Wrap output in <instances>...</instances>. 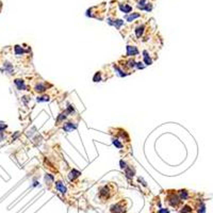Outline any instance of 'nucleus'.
I'll return each mask as SVG.
<instances>
[{"instance_id":"nucleus-1","label":"nucleus","mask_w":213,"mask_h":213,"mask_svg":"<svg viewBox=\"0 0 213 213\" xmlns=\"http://www.w3.org/2000/svg\"><path fill=\"white\" fill-rule=\"evenodd\" d=\"M111 211H112V213H124L125 209L122 206V204H117V205L113 206V207L111 208Z\"/></svg>"},{"instance_id":"nucleus-2","label":"nucleus","mask_w":213,"mask_h":213,"mask_svg":"<svg viewBox=\"0 0 213 213\" xmlns=\"http://www.w3.org/2000/svg\"><path fill=\"white\" fill-rule=\"evenodd\" d=\"M179 201H180V199L178 198V196H177V195H172V196L169 197V204L172 205L173 207H176V206H178Z\"/></svg>"},{"instance_id":"nucleus-3","label":"nucleus","mask_w":213,"mask_h":213,"mask_svg":"<svg viewBox=\"0 0 213 213\" xmlns=\"http://www.w3.org/2000/svg\"><path fill=\"white\" fill-rule=\"evenodd\" d=\"M138 49L137 47H133V46H128L127 47V54L128 55H135L138 54Z\"/></svg>"},{"instance_id":"nucleus-4","label":"nucleus","mask_w":213,"mask_h":213,"mask_svg":"<svg viewBox=\"0 0 213 213\" xmlns=\"http://www.w3.org/2000/svg\"><path fill=\"white\" fill-rule=\"evenodd\" d=\"M14 83L16 84V86L18 90H26V85H25V82L24 80H21V79H16L15 81H14Z\"/></svg>"},{"instance_id":"nucleus-5","label":"nucleus","mask_w":213,"mask_h":213,"mask_svg":"<svg viewBox=\"0 0 213 213\" xmlns=\"http://www.w3.org/2000/svg\"><path fill=\"white\" fill-rule=\"evenodd\" d=\"M108 194H109V189H108V187H106V186L100 189L99 196H100L101 198H106V197H108Z\"/></svg>"},{"instance_id":"nucleus-6","label":"nucleus","mask_w":213,"mask_h":213,"mask_svg":"<svg viewBox=\"0 0 213 213\" xmlns=\"http://www.w3.org/2000/svg\"><path fill=\"white\" fill-rule=\"evenodd\" d=\"M77 128V125L76 124H72V123H67V124H65V126L63 127V129L65 130V131H67V132H69V131H72V130H74V129H76Z\"/></svg>"},{"instance_id":"nucleus-7","label":"nucleus","mask_w":213,"mask_h":213,"mask_svg":"<svg viewBox=\"0 0 213 213\" xmlns=\"http://www.w3.org/2000/svg\"><path fill=\"white\" fill-rule=\"evenodd\" d=\"M79 176H80V172H78L76 169H73L72 172H70L68 178H69V180H75V178H77V177H79Z\"/></svg>"},{"instance_id":"nucleus-8","label":"nucleus","mask_w":213,"mask_h":213,"mask_svg":"<svg viewBox=\"0 0 213 213\" xmlns=\"http://www.w3.org/2000/svg\"><path fill=\"white\" fill-rule=\"evenodd\" d=\"M119 8H120V10H122L124 13H129L131 10H132V8L131 6H129V5H127V4H120L119 5Z\"/></svg>"},{"instance_id":"nucleus-9","label":"nucleus","mask_w":213,"mask_h":213,"mask_svg":"<svg viewBox=\"0 0 213 213\" xmlns=\"http://www.w3.org/2000/svg\"><path fill=\"white\" fill-rule=\"evenodd\" d=\"M56 189L59 190V192H61V193H63V194H64V193H65V192H66V188L64 187V186H63V184H62L60 181H59V182H56Z\"/></svg>"},{"instance_id":"nucleus-10","label":"nucleus","mask_w":213,"mask_h":213,"mask_svg":"<svg viewBox=\"0 0 213 213\" xmlns=\"http://www.w3.org/2000/svg\"><path fill=\"white\" fill-rule=\"evenodd\" d=\"M144 26H140L137 28V30H135V33H137V36L138 37H141V35L143 34V31H144Z\"/></svg>"},{"instance_id":"nucleus-11","label":"nucleus","mask_w":213,"mask_h":213,"mask_svg":"<svg viewBox=\"0 0 213 213\" xmlns=\"http://www.w3.org/2000/svg\"><path fill=\"white\" fill-rule=\"evenodd\" d=\"M114 21H115V23H112V24H110V25H114V26L117 28V29H119L120 26L124 24V21H123V20H120V19H117V20H114Z\"/></svg>"},{"instance_id":"nucleus-12","label":"nucleus","mask_w":213,"mask_h":213,"mask_svg":"<svg viewBox=\"0 0 213 213\" xmlns=\"http://www.w3.org/2000/svg\"><path fill=\"white\" fill-rule=\"evenodd\" d=\"M139 16H140V14H132V15H130V16H126V19H127L128 21H132L133 19L138 18Z\"/></svg>"},{"instance_id":"nucleus-13","label":"nucleus","mask_w":213,"mask_h":213,"mask_svg":"<svg viewBox=\"0 0 213 213\" xmlns=\"http://www.w3.org/2000/svg\"><path fill=\"white\" fill-rule=\"evenodd\" d=\"M35 90H36V92H44L46 90V88H45V85H43V84H37Z\"/></svg>"},{"instance_id":"nucleus-14","label":"nucleus","mask_w":213,"mask_h":213,"mask_svg":"<svg viewBox=\"0 0 213 213\" xmlns=\"http://www.w3.org/2000/svg\"><path fill=\"white\" fill-rule=\"evenodd\" d=\"M179 194H180V198H181V199H183V200L188 198V193H187V191H180V193H179Z\"/></svg>"},{"instance_id":"nucleus-15","label":"nucleus","mask_w":213,"mask_h":213,"mask_svg":"<svg viewBox=\"0 0 213 213\" xmlns=\"http://www.w3.org/2000/svg\"><path fill=\"white\" fill-rule=\"evenodd\" d=\"M4 66H5V69L8 70V72H9L10 74H12V72H13V67L10 65V63H8V62H6V63L4 64Z\"/></svg>"},{"instance_id":"nucleus-16","label":"nucleus","mask_w":213,"mask_h":213,"mask_svg":"<svg viewBox=\"0 0 213 213\" xmlns=\"http://www.w3.org/2000/svg\"><path fill=\"white\" fill-rule=\"evenodd\" d=\"M49 100V97L48 96H42V97H38L37 98V101L41 102V101H48Z\"/></svg>"},{"instance_id":"nucleus-17","label":"nucleus","mask_w":213,"mask_h":213,"mask_svg":"<svg viewBox=\"0 0 213 213\" xmlns=\"http://www.w3.org/2000/svg\"><path fill=\"white\" fill-rule=\"evenodd\" d=\"M23 52H24V50L19 46H15V53L16 54H20V53H23Z\"/></svg>"},{"instance_id":"nucleus-18","label":"nucleus","mask_w":213,"mask_h":213,"mask_svg":"<svg viewBox=\"0 0 213 213\" xmlns=\"http://www.w3.org/2000/svg\"><path fill=\"white\" fill-rule=\"evenodd\" d=\"M192 211V209L189 207V206H186L182 210H181V213H188V212H191Z\"/></svg>"},{"instance_id":"nucleus-19","label":"nucleus","mask_w":213,"mask_h":213,"mask_svg":"<svg viewBox=\"0 0 213 213\" xmlns=\"http://www.w3.org/2000/svg\"><path fill=\"white\" fill-rule=\"evenodd\" d=\"M144 54H145V62H146V64L147 65H149V64H151V59L150 58H148V56L146 55L147 53H146V51L144 52Z\"/></svg>"},{"instance_id":"nucleus-20","label":"nucleus","mask_w":213,"mask_h":213,"mask_svg":"<svg viewBox=\"0 0 213 213\" xmlns=\"http://www.w3.org/2000/svg\"><path fill=\"white\" fill-rule=\"evenodd\" d=\"M126 174L128 177H132L133 176V172L131 170V168H126Z\"/></svg>"},{"instance_id":"nucleus-21","label":"nucleus","mask_w":213,"mask_h":213,"mask_svg":"<svg viewBox=\"0 0 213 213\" xmlns=\"http://www.w3.org/2000/svg\"><path fill=\"white\" fill-rule=\"evenodd\" d=\"M113 144H114L116 147H118V148H122L123 147V145L119 143V142L117 141V140H113Z\"/></svg>"},{"instance_id":"nucleus-22","label":"nucleus","mask_w":213,"mask_h":213,"mask_svg":"<svg viewBox=\"0 0 213 213\" xmlns=\"http://www.w3.org/2000/svg\"><path fill=\"white\" fill-rule=\"evenodd\" d=\"M134 65H135V62H134L133 60H130V61H128V67H133Z\"/></svg>"},{"instance_id":"nucleus-23","label":"nucleus","mask_w":213,"mask_h":213,"mask_svg":"<svg viewBox=\"0 0 213 213\" xmlns=\"http://www.w3.org/2000/svg\"><path fill=\"white\" fill-rule=\"evenodd\" d=\"M6 128V125L5 124H3V123H0V132H2L4 129Z\"/></svg>"},{"instance_id":"nucleus-24","label":"nucleus","mask_w":213,"mask_h":213,"mask_svg":"<svg viewBox=\"0 0 213 213\" xmlns=\"http://www.w3.org/2000/svg\"><path fill=\"white\" fill-rule=\"evenodd\" d=\"M97 80H98V81L100 80V75H99V73H97V74L95 75V77H94V81L97 82Z\"/></svg>"},{"instance_id":"nucleus-25","label":"nucleus","mask_w":213,"mask_h":213,"mask_svg":"<svg viewBox=\"0 0 213 213\" xmlns=\"http://www.w3.org/2000/svg\"><path fill=\"white\" fill-rule=\"evenodd\" d=\"M151 9H152V6H151V4H150V3H149V4L147 3V5H146V8H145V10H146V11H150Z\"/></svg>"},{"instance_id":"nucleus-26","label":"nucleus","mask_w":213,"mask_h":213,"mask_svg":"<svg viewBox=\"0 0 213 213\" xmlns=\"http://www.w3.org/2000/svg\"><path fill=\"white\" fill-rule=\"evenodd\" d=\"M120 167H122V168H126L127 167L126 166V163L124 161H120Z\"/></svg>"},{"instance_id":"nucleus-27","label":"nucleus","mask_w":213,"mask_h":213,"mask_svg":"<svg viewBox=\"0 0 213 213\" xmlns=\"http://www.w3.org/2000/svg\"><path fill=\"white\" fill-rule=\"evenodd\" d=\"M198 213H205V206H204V205L201 206V210L198 211Z\"/></svg>"},{"instance_id":"nucleus-28","label":"nucleus","mask_w":213,"mask_h":213,"mask_svg":"<svg viewBox=\"0 0 213 213\" xmlns=\"http://www.w3.org/2000/svg\"><path fill=\"white\" fill-rule=\"evenodd\" d=\"M159 213H168V210H166V209H162V210L159 211Z\"/></svg>"},{"instance_id":"nucleus-29","label":"nucleus","mask_w":213,"mask_h":213,"mask_svg":"<svg viewBox=\"0 0 213 213\" xmlns=\"http://www.w3.org/2000/svg\"><path fill=\"white\" fill-rule=\"evenodd\" d=\"M138 67H139V68H144L143 63H141V62H140V63H138Z\"/></svg>"},{"instance_id":"nucleus-30","label":"nucleus","mask_w":213,"mask_h":213,"mask_svg":"<svg viewBox=\"0 0 213 213\" xmlns=\"http://www.w3.org/2000/svg\"><path fill=\"white\" fill-rule=\"evenodd\" d=\"M3 138H4V135H3V133H2V132H0V142H1V141L3 140Z\"/></svg>"}]
</instances>
